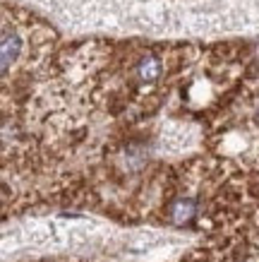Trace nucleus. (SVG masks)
I'll return each instance as SVG.
<instances>
[{
    "label": "nucleus",
    "instance_id": "obj_3",
    "mask_svg": "<svg viewBox=\"0 0 259 262\" xmlns=\"http://www.w3.org/2000/svg\"><path fill=\"white\" fill-rule=\"evenodd\" d=\"M137 72H139V80L142 82H154V80H158V75H161V60H158L156 56H144L139 60V68H137Z\"/></svg>",
    "mask_w": 259,
    "mask_h": 262
},
{
    "label": "nucleus",
    "instance_id": "obj_2",
    "mask_svg": "<svg viewBox=\"0 0 259 262\" xmlns=\"http://www.w3.org/2000/svg\"><path fill=\"white\" fill-rule=\"evenodd\" d=\"M197 214V202L192 198H178L171 205V219L175 224H185Z\"/></svg>",
    "mask_w": 259,
    "mask_h": 262
},
{
    "label": "nucleus",
    "instance_id": "obj_1",
    "mask_svg": "<svg viewBox=\"0 0 259 262\" xmlns=\"http://www.w3.org/2000/svg\"><path fill=\"white\" fill-rule=\"evenodd\" d=\"M19 48H22L19 34L5 24V32H3V72H8L10 63H15V58L19 56Z\"/></svg>",
    "mask_w": 259,
    "mask_h": 262
}]
</instances>
